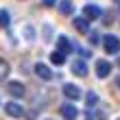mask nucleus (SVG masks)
<instances>
[{"mask_svg":"<svg viewBox=\"0 0 120 120\" xmlns=\"http://www.w3.org/2000/svg\"><path fill=\"white\" fill-rule=\"evenodd\" d=\"M9 72H11V66H9V61H4L2 57H0V81H4Z\"/></svg>","mask_w":120,"mask_h":120,"instance_id":"obj_13","label":"nucleus"},{"mask_svg":"<svg viewBox=\"0 0 120 120\" xmlns=\"http://www.w3.org/2000/svg\"><path fill=\"white\" fill-rule=\"evenodd\" d=\"M90 116H92V111H87V120H92V118H90Z\"/></svg>","mask_w":120,"mask_h":120,"instance_id":"obj_19","label":"nucleus"},{"mask_svg":"<svg viewBox=\"0 0 120 120\" xmlns=\"http://www.w3.org/2000/svg\"><path fill=\"white\" fill-rule=\"evenodd\" d=\"M118 63H120V59H118Z\"/></svg>","mask_w":120,"mask_h":120,"instance_id":"obj_22","label":"nucleus"},{"mask_svg":"<svg viewBox=\"0 0 120 120\" xmlns=\"http://www.w3.org/2000/svg\"><path fill=\"white\" fill-rule=\"evenodd\" d=\"M57 50L63 52V55H68V52L74 50V46H72V41H70L66 35H59V37H57Z\"/></svg>","mask_w":120,"mask_h":120,"instance_id":"obj_8","label":"nucleus"},{"mask_svg":"<svg viewBox=\"0 0 120 120\" xmlns=\"http://www.w3.org/2000/svg\"><path fill=\"white\" fill-rule=\"evenodd\" d=\"M72 24H74V29L79 31V33H87V31H90V24H87L85 18H74Z\"/></svg>","mask_w":120,"mask_h":120,"instance_id":"obj_12","label":"nucleus"},{"mask_svg":"<svg viewBox=\"0 0 120 120\" xmlns=\"http://www.w3.org/2000/svg\"><path fill=\"white\" fill-rule=\"evenodd\" d=\"M59 4V11L63 13V15H72L74 13V4L70 2V0H61V2H57Z\"/></svg>","mask_w":120,"mask_h":120,"instance_id":"obj_11","label":"nucleus"},{"mask_svg":"<svg viewBox=\"0 0 120 120\" xmlns=\"http://www.w3.org/2000/svg\"><path fill=\"white\" fill-rule=\"evenodd\" d=\"M63 94H66L70 101H79L81 98V87L79 85H74V83H63Z\"/></svg>","mask_w":120,"mask_h":120,"instance_id":"obj_4","label":"nucleus"},{"mask_svg":"<svg viewBox=\"0 0 120 120\" xmlns=\"http://www.w3.org/2000/svg\"><path fill=\"white\" fill-rule=\"evenodd\" d=\"M103 48H105V52H109V55H118L120 52V37H116V35H107V37H103Z\"/></svg>","mask_w":120,"mask_h":120,"instance_id":"obj_1","label":"nucleus"},{"mask_svg":"<svg viewBox=\"0 0 120 120\" xmlns=\"http://www.w3.org/2000/svg\"><path fill=\"white\" fill-rule=\"evenodd\" d=\"M41 4H44V7H55L57 0H41Z\"/></svg>","mask_w":120,"mask_h":120,"instance_id":"obj_18","label":"nucleus"},{"mask_svg":"<svg viewBox=\"0 0 120 120\" xmlns=\"http://www.w3.org/2000/svg\"><path fill=\"white\" fill-rule=\"evenodd\" d=\"M85 101H87V105H90V107H94V105L98 103V94H96V92H90V94L85 96Z\"/></svg>","mask_w":120,"mask_h":120,"instance_id":"obj_16","label":"nucleus"},{"mask_svg":"<svg viewBox=\"0 0 120 120\" xmlns=\"http://www.w3.org/2000/svg\"><path fill=\"white\" fill-rule=\"evenodd\" d=\"M109 74H111V63L105 59H98L96 61V76L98 79H107Z\"/></svg>","mask_w":120,"mask_h":120,"instance_id":"obj_5","label":"nucleus"},{"mask_svg":"<svg viewBox=\"0 0 120 120\" xmlns=\"http://www.w3.org/2000/svg\"><path fill=\"white\" fill-rule=\"evenodd\" d=\"M70 70H72V74H76V76H87V66H85L83 59H74Z\"/></svg>","mask_w":120,"mask_h":120,"instance_id":"obj_9","label":"nucleus"},{"mask_svg":"<svg viewBox=\"0 0 120 120\" xmlns=\"http://www.w3.org/2000/svg\"><path fill=\"white\" fill-rule=\"evenodd\" d=\"M61 116L66 118V120H76L79 109L74 107V103H63V105H61Z\"/></svg>","mask_w":120,"mask_h":120,"instance_id":"obj_7","label":"nucleus"},{"mask_svg":"<svg viewBox=\"0 0 120 120\" xmlns=\"http://www.w3.org/2000/svg\"><path fill=\"white\" fill-rule=\"evenodd\" d=\"M98 41H101V37H98V33H92V35H90V44H92V46H96Z\"/></svg>","mask_w":120,"mask_h":120,"instance_id":"obj_17","label":"nucleus"},{"mask_svg":"<svg viewBox=\"0 0 120 120\" xmlns=\"http://www.w3.org/2000/svg\"><path fill=\"white\" fill-rule=\"evenodd\" d=\"M0 26H9V11H4V9H0Z\"/></svg>","mask_w":120,"mask_h":120,"instance_id":"obj_15","label":"nucleus"},{"mask_svg":"<svg viewBox=\"0 0 120 120\" xmlns=\"http://www.w3.org/2000/svg\"><path fill=\"white\" fill-rule=\"evenodd\" d=\"M114 2H116V4H118V7H120V0H114Z\"/></svg>","mask_w":120,"mask_h":120,"instance_id":"obj_20","label":"nucleus"},{"mask_svg":"<svg viewBox=\"0 0 120 120\" xmlns=\"http://www.w3.org/2000/svg\"><path fill=\"white\" fill-rule=\"evenodd\" d=\"M118 120H120V118H118Z\"/></svg>","mask_w":120,"mask_h":120,"instance_id":"obj_23","label":"nucleus"},{"mask_svg":"<svg viewBox=\"0 0 120 120\" xmlns=\"http://www.w3.org/2000/svg\"><path fill=\"white\" fill-rule=\"evenodd\" d=\"M35 74H37L41 81H52V76H55L52 70L48 68L46 63H35Z\"/></svg>","mask_w":120,"mask_h":120,"instance_id":"obj_6","label":"nucleus"},{"mask_svg":"<svg viewBox=\"0 0 120 120\" xmlns=\"http://www.w3.org/2000/svg\"><path fill=\"white\" fill-rule=\"evenodd\" d=\"M7 92H9L11 96H15V98H22L26 87H24L22 81H9V83H7Z\"/></svg>","mask_w":120,"mask_h":120,"instance_id":"obj_2","label":"nucleus"},{"mask_svg":"<svg viewBox=\"0 0 120 120\" xmlns=\"http://www.w3.org/2000/svg\"><path fill=\"white\" fill-rule=\"evenodd\" d=\"M118 87H120V76H118Z\"/></svg>","mask_w":120,"mask_h":120,"instance_id":"obj_21","label":"nucleus"},{"mask_svg":"<svg viewBox=\"0 0 120 120\" xmlns=\"http://www.w3.org/2000/svg\"><path fill=\"white\" fill-rule=\"evenodd\" d=\"M4 111H7L11 118H22V116H24L22 105H18V103H7V105H4Z\"/></svg>","mask_w":120,"mask_h":120,"instance_id":"obj_10","label":"nucleus"},{"mask_svg":"<svg viewBox=\"0 0 120 120\" xmlns=\"http://www.w3.org/2000/svg\"><path fill=\"white\" fill-rule=\"evenodd\" d=\"M50 61L55 63V66H63V63H66V55L59 52V50H55V52L50 55Z\"/></svg>","mask_w":120,"mask_h":120,"instance_id":"obj_14","label":"nucleus"},{"mask_svg":"<svg viewBox=\"0 0 120 120\" xmlns=\"http://www.w3.org/2000/svg\"><path fill=\"white\" fill-rule=\"evenodd\" d=\"M101 15H103V11H101L98 4H85V9H83V18H85L87 22H90V20L94 22V20H98Z\"/></svg>","mask_w":120,"mask_h":120,"instance_id":"obj_3","label":"nucleus"}]
</instances>
